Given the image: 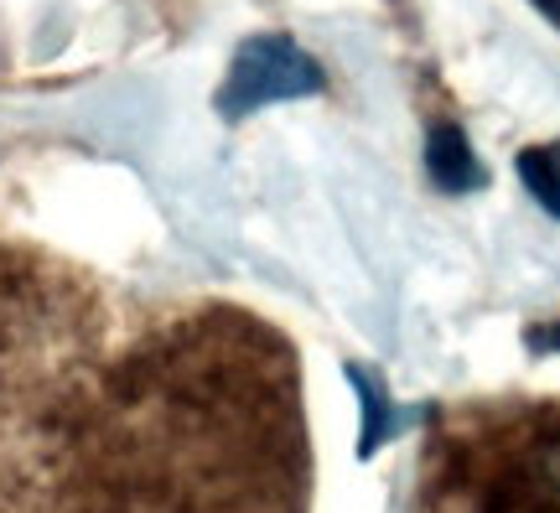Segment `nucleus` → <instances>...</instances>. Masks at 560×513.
Wrapping results in <instances>:
<instances>
[{"instance_id":"1","label":"nucleus","mask_w":560,"mask_h":513,"mask_svg":"<svg viewBox=\"0 0 560 513\" xmlns=\"http://www.w3.org/2000/svg\"><path fill=\"white\" fill-rule=\"evenodd\" d=\"M425 513H560V405L467 415L436 456Z\"/></svg>"},{"instance_id":"2","label":"nucleus","mask_w":560,"mask_h":513,"mask_svg":"<svg viewBox=\"0 0 560 513\" xmlns=\"http://www.w3.org/2000/svg\"><path fill=\"white\" fill-rule=\"evenodd\" d=\"M322 89V68L301 53L291 37H255L240 47L229 68V83L219 94V109L229 119H244L249 109H265L276 100H301Z\"/></svg>"},{"instance_id":"3","label":"nucleus","mask_w":560,"mask_h":513,"mask_svg":"<svg viewBox=\"0 0 560 513\" xmlns=\"http://www.w3.org/2000/svg\"><path fill=\"white\" fill-rule=\"evenodd\" d=\"M431 177H436L446 193H472V187H482V166L472 161V151H467V140H462L457 125H441L436 136H431Z\"/></svg>"},{"instance_id":"4","label":"nucleus","mask_w":560,"mask_h":513,"mask_svg":"<svg viewBox=\"0 0 560 513\" xmlns=\"http://www.w3.org/2000/svg\"><path fill=\"white\" fill-rule=\"evenodd\" d=\"M520 177L535 193V202H545V213L560 218V140L556 145H535L520 156Z\"/></svg>"},{"instance_id":"5","label":"nucleus","mask_w":560,"mask_h":513,"mask_svg":"<svg viewBox=\"0 0 560 513\" xmlns=\"http://www.w3.org/2000/svg\"><path fill=\"white\" fill-rule=\"evenodd\" d=\"M529 342H535V348H560V327H550V333H535Z\"/></svg>"},{"instance_id":"6","label":"nucleus","mask_w":560,"mask_h":513,"mask_svg":"<svg viewBox=\"0 0 560 513\" xmlns=\"http://www.w3.org/2000/svg\"><path fill=\"white\" fill-rule=\"evenodd\" d=\"M535 5H540L545 16H550V21H556V26H560V0H535Z\"/></svg>"}]
</instances>
